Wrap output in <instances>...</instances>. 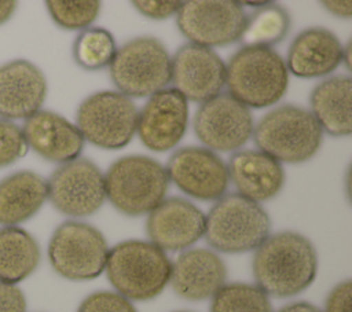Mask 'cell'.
Here are the masks:
<instances>
[{"label":"cell","instance_id":"6da1fadb","mask_svg":"<svg viewBox=\"0 0 352 312\" xmlns=\"http://www.w3.org/2000/svg\"><path fill=\"white\" fill-rule=\"evenodd\" d=\"M252 269L256 286L267 296L292 297L315 280L318 253L304 235L294 231L276 232L254 250Z\"/></svg>","mask_w":352,"mask_h":312},{"label":"cell","instance_id":"7a4b0ae2","mask_svg":"<svg viewBox=\"0 0 352 312\" xmlns=\"http://www.w3.org/2000/svg\"><path fill=\"white\" fill-rule=\"evenodd\" d=\"M172 263L151 242L129 239L109 250L106 275L116 293L129 301H148L166 287Z\"/></svg>","mask_w":352,"mask_h":312},{"label":"cell","instance_id":"3957f363","mask_svg":"<svg viewBox=\"0 0 352 312\" xmlns=\"http://www.w3.org/2000/svg\"><path fill=\"white\" fill-rule=\"evenodd\" d=\"M289 70L268 47H242L226 65L228 93L248 109L275 104L287 91Z\"/></svg>","mask_w":352,"mask_h":312},{"label":"cell","instance_id":"277c9868","mask_svg":"<svg viewBox=\"0 0 352 312\" xmlns=\"http://www.w3.org/2000/svg\"><path fill=\"white\" fill-rule=\"evenodd\" d=\"M271 220L264 208L238 192L219 198L205 216L204 236L221 253L256 250L268 236Z\"/></svg>","mask_w":352,"mask_h":312},{"label":"cell","instance_id":"5b68a950","mask_svg":"<svg viewBox=\"0 0 352 312\" xmlns=\"http://www.w3.org/2000/svg\"><path fill=\"white\" fill-rule=\"evenodd\" d=\"M322 137L323 131L311 111L294 104L275 107L253 129L258 150L286 164L311 159L320 148Z\"/></svg>","mask_w":352,"mask_h":312},{"label":"cell","instance_id":"8992f818","mask_svg":"<svg viewBox=\"0 0 352 312\" xmlns=\"http://www.w3.org/2000/svg\"><path fill=\"white\" fill-rule=\"evenodd\" d=\"M166 169L146 155H126L114 161L106 175V198L126 216L150 213L166 195Z\"/></svg>","mask_w":352,"mask_h":312},{"label":"cell","instance_id":"52a82bcc","mask_svg":"<svg viewBox=\"0 0 352 312\" xmlns=\"http://www.w3.org/2000/svg\"><path fill=\"white\" fill-rule=\"evenodd\" d=\"M109 66L113 84L128 98H150L170 82V56L154 37L126 41L117 48Z\"/></svg>","mask_w":352,"mask_h":312},{"label":"cell","instance_id":"ba28073f","mask_svg":"<svg viewBox=\"0 0 352 312\" xmlns=\"http://www.w3.org/2000/svg\"><path fill=\"white\" fill-rule=\"evenodd\" d=\"M109 246L95 227L69 220L54 231L48 258L54 271L69 280H91L106 268Z\"/></svg>","mask_w":352,"mask_h":312},{"label":"cell","instance_id":"9c48e42d","mask_svg":"<svg viewBox=\"0 0 352 312\" xmlns=\"http://www.w3.org/2000/svg\"><path fill=\"white\" fill-rule=\"evenodd\" d=\"M139 111L131 98L118 91H102L85 98L77 109V128L96 147L118 150L136 133Z\"/></svg>","mask_w":352,"mask_h":312},{"label":"cell","instance_id":"30bf717a","mask_svg":"<svg viewBox=\"0 0 352 312\" xmlns=\"http://www.w3.org/2000/svg\"><path fill=\"white\" fill-rule=\"evenodd\" d=\"M246 16L238 1L190 0L182 1L176 23L190 43L210 48L239 41Z\"/></svg>","mask_w":352,"mask_h":312},{"label":"cell","instance_id":"8fae6325","mask_svg":"<svg viewBox=\"0 0 352 312\" xmlns=\"http://www.w3.org/2000/svg\"><path fill=\"white\" fill-rule=\"evenodd\" d=\"M52 206L72 217H85L100 209L106 199L104 175L87 158L62 164L47 181Z\"/></svg>","mask_w":352,"mask_h":312},{"label":"cell","instance_id":"7c38bea8","mask_svg":"<svg viewBox=\"0 0 352 312\" xmlns=\"http://www.w3.org/2000/svg\"><path fill=\"white\" fill-rule=\"evenodd\" d=\"M250 110L228 92L204 102L194 117V132L201 143L216 151H235L253 135Z\"/></svg>","mask_w":352,"mask_h":312},{"label":"cell","instance_id":"4fadbf2b","mask_svg":"<svg viewBox=\"0 0 352 312\" xmlns=\"http://www.w3.org/2000/svg\"><path fill=\"white\" fill-rule=\"evenodd\" d=\"M169 181H173L184 194L213 201L221 198L228 187L227 165L209 148L183 147L175 151L166 165Z\"/></svg>","mask_w":352,"mask_h":312},{"label":"cell","instance_id":"5bb4252c","mask_svg":"<svg viewBox=\"0 0 352 312\" xmlns=\"http://www.w3.org/2000/svg\"><path fill=\"white\" fill-rule=\"evenodd\" d=\"M173 88L187 100L204 103L226 85V63L208 47L187 43L170 59Z\"/></svg>","mask_w":352,"mask_h":312},{"label":"cell","instance_id":"9a60e30c","mask_svg":"<svg viewBox=\"0 0 352 312\" xmlns=\"http://www.w3.org/2000/svg\"><path fill=\"white\" fill-rule=\"evenodd\" d=\"M188 125L187 99L175 88H165L147 100L138 117L142 143L157 153L176 147Z\"/></svg>","mask_w":352,"mask_h":312},{"label":"cell","instance_id":"2e32d148","mask_svg":"<svg viewBox=\"0 0 352 312\" xmlns=\"http://www.w3.org/2000/svg\"><path fill=\"white\" fill-rule=\"evenodd\" d=\"M150 242L164 252L187 250L205 232V214L184 198L172 197L157 205L147 217Z\"/></svg>","mask_w":352,"mask_h":312},{"label":"cell","instance_id":"e0dca14e","mask_svg":"<svg viewBox=\"0 0 352 312\" xmlns=\"http://www.w3.org/2000/svg\"><path fill=\"white\" fill-rule=\"evenodd\" d=\"M47 95L43 71L29 60L16 59L0 66V117L26 120L40 111Z\"/></svg>","mask_w":352,"mask_h":312},{"label":"cell","instance_id":"ac0fdd59","mask_svg":"<svg viewBox=\"0 0 352 312\" xmlns=\"http://www.w3.org/2000/svg\"><path fill=\"white\" fill-rule=\"evenodd\" d=\"M227 279V267L217 253L209 249L183 250L172 263L169 283L175 293L188 301L212 298Z\"/></svg>","mask_w":352,"mask_h":312},{"label":"cell","instance_id":"d6986e66","mask_svg":"<svg viewBox=\"0 0 352 312\" xmlns=\"http://www.w3.org/2000/svg\"><path fill=\"white\" fill-rule=\"evenodd\" d=\"M22 132L28 147L52 162L66 164L77 159L84 147L78 128L52 111L40 110L26 118Z\"/></svg>","mask_w":352,"mask_h":312},{"label":"cell","instance_id":"ffe728a7","mask_svg":"<svg viewBox=\"0 0 352 312\" xmlns=\"http://www.w3.org/2000/svg\"><path fill=\"white\" fill-rule=\"evenodd\" d=\"M227 169L238 194L257 203L274 198L285 183V172L280 162L260 150L234 153Z\"/></svg>","mask_w":352,"mask_h":312},{"label":"cell","instance_id":"44dd1931","mask_svg":"<svg viewBox=\"0 0 352 312\" xmlns=\"http://www.w3.org/2000/svg\"><path fill=\"white\" fill-rule=\"evenodd\" d=\"M342 62V45L337 36L324 27H309L293 40L286 59L287 70L302 78L323 77Z\"/></svg>","mask_w":352,"mask_h":312},{"label":"cell","instance_id":"7402d4cb","mask_svg":"<svg viewBox=\"0 0 352 312\" xmlns=\"http://www.w3.org/2000/svg\"><path fill=\"white\" fill-rule=\"evenodd\" d=\"M311 114L322 131L331 136H349L352 132V80L334 76L319 82L309 96Z\"/></svg>","mask_w":352,"mask_h":312},{"label":"cell","instance_id":"603a6c76","mask_svg":"<svg viewBox=\"0 0 352 312\" xmlns=\"http://www.w3.org/2000/svg\"><path fill=\"white\" fill-rule=\"evenodd\" d=\"M47 180L30 170H19L0 181V224L16 227L29 220L44 205Z\"/></svg>","mask_w":352,"mask_h":312},{"label":"cell","instance_id":"cb8c5ba5","mask_svg":"<svg viewBox=\"0 0 352 312\" xmlns=\"http://www.w3.org/2000/svg\"><path fill=\"white\" fill-rule=\"evenodd\" d=\"M40 263L37 241L19 227L0 228V282L16 285L34 272Z\"/></svg>","mask_w":352,"mask_h":312},{"label":"cell","instance_id":"d4e9b609","mask_svg":"<svg viewBox=\"0 0 352 312\" xmlns=\"http://www.w3.org/2000/svg\"><path fill=\"white\" fill-rule=\"evenodd\" d=\"M290 29L287 11L275 4L267 3L246 16V23L239 41L243 47H268L285 38Z\"/></svg>","mask_w":352,"mask_h":312},{"label":"cell","instance_id":"484cf974","mask_svg":"<svg viewBox=\"0 0 352 312\" xmlns=\"http://www.w3.org/2000/svg\"><path fill=\"white\" fill-rule=\"evenodd\" d=\"M210 312H274L268 296L256 285L226 283L213 297Z\"/></svg>","mask_w":352,"mask_h":312},{"label":"cell","instance_id":"4316f807","mask_svg":"<svg viewBox=\"0 0 352 312\" xmlns=\"http://www.w3.org/2000/svg\"><path fill=\"white\" fill-rule=\"evenodd\" d=\"M117 51L113 34L103 27L82 30L73 47L76 62L87 70H98L111 63Z\"/></svg>","mask_w":352,"mask_h":312},{"label":"cell","instance_id":"83f0119b","mask_svg":"<svg viewBox=\"0 0 352 312\" xmlns=\"http://www.w3.org/2000/svg\"><path fill=\"white\" fill-rule=\"evenodd\" d=\"M47 8L56 25L67 30L88 27L99 15V1H47Z\"/></svg>","mask_w":352,"mask_h":312},{"label":"cell","instance_id":"f1b7e54d","mask_svg":"<svg viewBox=\"0 0 352 312\" xmlns=\"http://www.w3.org/2000/svg\"><path fill=\"white\" fill-rule=\"evenodd\" d=\"M28 144L22 128L6 120H0V168L22 158Z\"/></svg>","mask_w":352,"mask_h":312},{"label":"cell","instance_id":"f546056e","mask_svg":"<svg viewBox=\"0 0 352 312\" xmlns=\"http://www.w3.org/2000/svg\"><path fill=\"white\" fill-rule=\"evenodd\" d=\"M77 312H138L133 304L116 291H95L85 297Z\"/></svg>","mask_w":352,"mask_h":312},{"label":"cell","instance_id":"4dcf8cb0","mask_svg":"<svg viewBox=\"0 0 352 312\" xmlns=\"http://www.w3.org/2000/svg\"><path fill=\"white\" fill-rule=\"evenodd\" d=\"M352 283L349 279L337 283L329 293L323 312H351Z\"/></svg>","mask_w":352,"mask_h":312},{"label":"cell","instance_id":"1f68e13d","mask_svg":"<svg viewBox=\"0 0 352 312\" xmlns=\"http://www.w3.org/2000/svg\"><path fill=\"white\" fill-rule=\"evenodd\" d=\"M135 8L144 16L151 19H166L176 15L182 1H146L138 0L132 3Z\"/></svg>","mask_w":352,"mask_h":312},{"label":"cell","instance_id":"d6a6232c","mask_svg":"<svg viewBox=\"0 0 352 312\" xmlns=\"http://www.w3.org/2000/svg\"><path fill=\"white\" fill-rule=\"evenodd\" d=\"M0 312H26V298L16 285L0 282Z\"/></svg>","mask_w":352,"mask_h":312},{"label":"cell","instance_id":"836d02e7","mask_svg":"<svg viewBox=\"0 0 352 312\" xmlns=\"http://www.w3.org/2000/svg\"><path fill=\"white\" fill-rule=\"evenodd\" d=\"M324 8L338 18L349 19L352 16V1L342 0V1H323Z\"/></svg>","mask_w":352,"mask_h":312},{"label":"cell","instance_id":"e575fe53","mask_svg":"<svg viewBox=\"0 0 352 312\" xmlns=\"http://www.w3.org/2000/svg\"><path fill=\"white\" fill-rule=\"evenodd\" d=\"M276 312H323V311H320L318 307H315L309 302L300 301V302L287 304V305L282 307L280 309H278Z\"/></svg>","mask_w":352,"mask_h":312},{"label":"cell","instance_id":"d590c367","mask_svg":"<svg viewBox=\"0 0 352 312\" xmlns=\"http://www.w3.org/2000/svg\"><path fill=\"white\" fill-rule=\"evenodd\" d=\"M16 10V1L1 0L0 1V25L7 22Z\"/></svg>","mask_w":352,"mask_h":312},{"label":"cell","instance_id":"8d00e7d4","mask_svg":"<svg viewBox=\"0 0 352 312\" xmlns=\"http://www.w3.org/2000/svg\"><path fill=\"white\" fill-rule=\"evenodd\" d=\"M342 62L345 63L346 69H351V41H348L346 45L342 47Z\"/></svg>","mask_w":352,"mask_h":312},{"label":"cell","instance_id":"74e56055","mask_svg":"<svg viewBox=\"0 0 352 312\" xmlns=\"http://www.w3.org/2000/svg\"><path fill=\"white\" fill-rule=\"evenodd\" d=\"M175 312H191V311H175Z\"/></svg>","mask_w":352,"mask_h":312}]
</instances>
